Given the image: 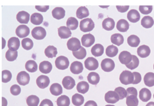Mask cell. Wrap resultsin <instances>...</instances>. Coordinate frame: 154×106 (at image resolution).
Returning <instances> with one entry per match:
<instances>
[{
    "instance_id": "cell-39",
    "label": "cell",
    "mask_w": 154,
    "mask_h": 106,
    "mask_svg": "<svg viewBox=\"0 0 154 106\" xmlns=\"http://www.w3.org/2000/svg\"><path fill=\"white\" fill-rule=\"evenodd\" d=\"M126 103L128 106H138V100L137 96L134 95H129L126 96Z\"/></svg>"
},
{
    "instance_id": "cell-37",
    "label": "cell",
    "mask_w": 154,
    "mask_h": 106,
    "mask_svg": "<svg viewBox=\"0 0 154 106\" xmlns=\"http://www.w3.org/2000/svg\"><path fill=\"white\" fill-rule=\"evenodd\" d=\"M72 101L75 106H81L84 102V98L79 93H75L72 97Z\"/></svg>"
},
{
    "instance_id": "cell-26",
    "label": "cell",
    "mask_w": 154,
    "mask_h": 106,
    "mask_svg": "<svg viewBox=\"0 0 154 106\" xmlns=\"http://www.w3.org/2000/svg\"><path fill=\"white\" fill-rule=\"evenodd\" d=\"M104 52L103 46L97 43L94 45L91 49V52L94 57H100L101 56Z\"/></svg>"
},
{
    "instance_id": "cell-32",
    "label": "cell",
    "mask_w": 154,
    "mask_h": 106,
    "mask_svg": "<svg viewBox=\"0 0 154 106\" xmlns=\"http://www.w3.org/2000/svg\"><path fill=\"white\" fill-rule=\"evenodd\" d=\"M87 80L90 84L96 85L100 81V76L97 73L91 72L88 73L87 76Z\"/></svg>"
},
{
    "instance_id": "cell-17",
    "label": "cell",
    "mask_w": 154,
    "mask_h": 106,
    "mask_svg": "<svg viewBox=\"0 0 154 106\" xmlns=\"http://www.w3.org/2000/svg\"><path fill=\"white\" fill-rule=\"evenodd\" d=\"M127 18L130 22L132 23H136L140 20V14L137 10L132 9L128 13Z\"/></svg>"
},
{
    "instance_id": "cell-34",
    "label": "cell",
    "mask_w": 154,
    "mask_h": 106,
    "mask_svg": "<svg viewBox=\"0 0 154 106\" xmlns=\"http://www.w3.org/2000/svg\"><path fill=\"white\" fill-rule=\"evenodd\" d=\"M89 87V84L87 82L81 81L78 83L76 86V90L79 93L84 94L88 91Z\"/></svg>"
},
{
    "instance_id": "cell-46",
    "label": "cell",
    "mask_w": 154,
    "mask_h": 106,
    "mask_svg": "<svg viewBox=\"0 0 154 106\" xmlns=\"http://www.w3.org/2000/svg\"><path fill=\"white\" fill-rule=\"evenodd\" d=\"M22 46L23 49L29 50L33 47V42L29 38H25L22 40Z\"/></svg>"
},
{
    "instance_id": "cell-38",
    "label": "cell",
    "mask_w": 154,
    "mask_h": 106,
    "mask_svg": "<svg viewBox=\"0 0 154 106\" xmlns=\"http://www.w3.org/2000/svg\"><path fill=\"white\" fill-rule=\"evenodd\" d=\"M45 54L48 58H54L57 54V49L55 46L49 45L45 49Z\"/></svg>"
},
{
    "instance_id": "cell-53",
    "label": "cell",
    "mask_w": 154,
    "mask_h": 106,
    "mask_svg": "<svg viewBox=\"0 0 154 106\" xmlns=\"http://www.w3.org/2000/svg\"><path fill=\"white\" fill-rule=\"evenodd\" d=\"M39 106H54L52 102L48 99H45L40 102Z\"/></svg>"
},
{
    "instance_id": "cell-1",
    "label": "cell",
    "mask_w": 154,
    "mask_h": 106,
    "mask_svg": "<svg viewBox=\"0 0 154 106\" xmlns=\"http://www.w3.org/2000/svg\"><path fill=\"white\" fill-rule=\"evenodd\" d=\"M94 23L90 18H86L81 20L79 23V28L82 32H89L94 29Z\"/></svg>"
},
{
    "instance_id": "cell-55",
    "label": "cell",
    "mask_w": 154,
    "mask_h": 106,
    "mask_svg": "<svg viewBox=\"0 0 154 106\" xmlns=\"http://www.w3.org/2000/svg\"><path fill=\"white\" fill-rule=\"evenodd\" d=\"M116 8L117 9V10L120 12V13H125L126 12L129 8V5H123V6H121V5H117L116 6Z\"/></svg>"
},
{
    "instance_id": "cell-52",
    "label": "cell",
    "mask_w": 154,
    "mask_h": 106,
    "mask_svg": "<svg viewBox=\"0 0 154 106\" xmlns=\"http://www.w3.org/2000/svg\"><path fill=\"white\" fill-rule=\"evenodd\" d=\"M133 75H134V81L132 82L133 84H138L140 82H141V75L139 72H133Z\"/></svg>"
},
{
    "instance_id": "cell-33",
    "label": "cell",
    "mask_w": 154,
    "mask_h": 106,
    "mask_svg": "<svg viewBox=\"0 0 154 106\" xmlns=\"http://www.w3.org/2000/svg\"><path fill=\"white\" fill-rule=\"evenodd\" d=\"M43 16L38 13H34L31 14L30 17L31 22L34 25H40L43 22Z\"/></svg>"
},
{
    "instance_id": "cell-6",
    "label": "cell",
    "mask_w": 154,
    "mask_h": 106,
    "mask_svg": "<svg viewBox=\"0 0 154 106\" xmlns=\"http://www.w3.org/2000/svg\"><path fill=\"white\" fill-rule=\"evenodd\" d=\"M81 42L76 37H72L67 42V47L72 52L76 51L81 48Z\"/></svg>"
},
{
    "instance_id": "cell-23",
    "label": "cell",
    "mask_w": 154,
    "mask_h": 106,
    "mask_svg": "<svg viewBox=\"0 0 154 106\" xmlns=\"http://www.w3.org/2000/svg\"><path fill=\"white\" fill-rule=\"evenodd\" d=\"M65 10L62 7H55L52 11V15L53 17L60 20L65 16Z\"/></svg>"
},
{
    "instance_id": "cell-30",
    "label": "cell",
    "mask_w": 154,
    "mask_h": 106,
    "mask_svg": "<svg viewBox=\"0 0 154 106\" xmlns=\"http://www.w3.org/2000/svg\"><path fill=\"white\" fill-rule=\"evenodd\" d=\"M76 17L79 19H82L83 18L87 17L89 16L88 10L85 7H83V6L80 7L77 9L76 12Z\"/></svg>"
},
{
    "instance_id": "cell-51",
    "label": "cell",
    "mask_w": 154,
    "mask_h": 106,
    "mask_svg": "<svg viewBox=\"0 0 154 106\" xmlns=\"http://www.w3.org/2000/svg\"><path fill=\"white\" fill-rule=\"evenodd\" d=\"M20 92H21V89L19 85L14 84V85L11 86V87H10V93L13 95L17 96L20 94Z\"/></svg>"
},
{
    "instance_id": "cell-47",
    "label": "cell",
    "mask_w": 154,
    "mask_h": 106,
    "mask_svg": "<svg viewBox=\"0 0 154 106\" xmlns=\"http://www.w3.org/2000/svg\"><path fill=\"white\" fill-rule=\"evenodd\" d=\"M17 57V51H11L10 49L7 50L5 53V58L9 61H13L16 59Z\"/></svg>"
},
{
    "instance_id": "cell-49",
    "label": "cell",
    "mask_w": 154,
    "mask_h": 106,
    "mask_svg": "<svg viewBox=\"0 0 154 106\" xmlns=\"http://www.w3.org/2000/svg\"><path fill=\"white\" fill-rule=\"evenodd\" d=\"M114 92H116L119 95V99H123L125 98L127 96V92L125 89L122 87H118L115 89Z\"/></svg>"
},
{
    "instance_id": "cell-18",
    "label": "cell",
    "mask_w": 154,
    "mask_h": 106,
    "mask_svg": "<svg viewBox=\"0 0 154 106\" xmlns=\"http://www.w3.org/2000/svg\"><path fill=\"white\" fill-rule=\"evenodd\" d=\"M16 19L19 23L26 24L29 22V14L26 11H20L17 14Z\"/></svg>"
},
{
    "instance_id": "cell-57",
    "label": "cell",
    "mask_w": 154,
    "mask_h": 106,
    "mask_svg": "<svg viewBox=\"0 0 154 106\" xmlns=\"http://www.w3.org/2000/svg\"><path fill=\"white\" fill-rule=\"evenodd\" d=\"M84 106H97V105L94 101H88L85 102Z\"/></svg>"
},
{
    "instance_id": "cell-24",
    "label": "cell",
    "mask_w": 154,
    "mask_h": 106,
    "mask_svg": "<svg viewBox=\"0 0 154 106\" xmlns=\"http://www.w3.org/2000/svg\"><path fill=\"white\" fill-rule=\"evenodd\" d=\"M116 28L117 30L120 32H126L129 28V24L127 20L122 19L118 20L116 25Z\"/></svg>"
},
{
    "instance_id": "cell-61",
    "label": "cell",
    "mask_w": 154,
    "mask_h": 106,
    "mask_svg": "<svg viewBox=\"0 0 154 106\" xmlns=\"http://www.w3.org/2000/svg\"><path fill=\"white\" fill-rule=\"evenodd\" d=\"M108 6H105V7H102V6H100V7H102V8H106V7H108Z\"/></svg>"
},
{
    "instance_id": "cell-31",
    "label": "cell",
    "mask_w": 154,
    "mask_h": 106,
    "mask_svg": "<svg viewBox=\"0 0 154 106\" xmlns=\"http://www.w3.org/2000/svg\"><path fill=\"white\" fill-rule=\"evenodd\" d=\"M111 42L112 43L116 45L120 46L123 44L124 42V38L122 34L119 33H115L111 36Z\"/></svg>"
},
{
    "instance_id": "cell-2",
    "label": "cell",
    "mask_w": 154,
    "mask_h": 106,
    "mask_svg": "<svg viewBox=\"0 0 154 106\" xmlns=\"http://www.w3.org/2000/svg\"><path fill=\"white\" fill-rule=\"evenodd\" d=\"M119 80L121 83L125 85L132 84V82L134 81L133 73L129 70L123 71L120 75Z\"/></svg>"
},
{
    "instance_id": "cell-7",
    "label": "cell",
    "mask_w": 154,
    "mask_h": 106,
    "mask_svg": "<svg viewBox=\"0 0 154 106\" xmlns=\"http://www.w3.org/2000/svg\"><path fill=\"white\" fill-rule=\"evenodd\" d=\"M16 80L20 85L25 86L29 83L30 76L27 72L25 71H21L17 74Z\"/></svg>"
},
{
    "instance_id": "cell-29",
    "label": "cell",
    "mask_w": 154,
    "mask_h": 106,
    "mask_svg": "<svg viewBox=\"0 0 154 106\" xmlns=\"http://www.w3.org/2000/svg\"><path fill=\"white\" fill-rule=\"evenodd\" d=\"M144 83L147 87H153L154 86V73L147 72L144 76Z\"/></svg>"
},
{
    "instance_id": "cell-13",
    "label": "cell",
    "mask_w": 154,
    "mask_h": 106,
    "mask_svg": "<svg viewBox=\"0 0 154 106\" xmlns=\"http://www.w3.org/2000/svg\"><path fill=\"white\" fill-rule=\"evenodd\" d=\"M50 83V80L48 76L46 75H40L36 80V84L40 89H45L47 87Z\"/></svg>"
},
{
    "instance_id": "cell-3",
    "label": "cell",
    "mask_w": 154,
    "mask_h": 106,
    "mask_svg": "<svg viewBox=\"0 0 154 106\" xmlns=\"http://www.w3.org/2000/svg\"><path fill=\"white\" fill-rule=\"evenodd\" d=\"M55 64L57 69L60 70H64L69 67V61L67 57L61 55L56 58L55 61Z\"/></svg>"
},
{
    "instance_id": "cell-56",
    "label": "cell",
    "mask_w": 154,
    "mask_h": 106,
    "mask_svg": "<svg viewBox=\"0 0 154 106\" xmlns=\"http://www.w3.org/2000/svg\"><path fill=\"white\" fill-rule=\"evenodd\" d=\"M35 7L37 10L41 12H45L49 8V5H36Z\"/></svg>"
},
{
    "instance_id": "cell-15",
    "label": "cell",
    "mask_w": 154,
    "mask_h": 106,
    "mask_svg": "<svg viewBox=\"0 0 154 106\" xmlns=\"http://www.w3.org/2000/svg\"><path fill=\"white\" fill-rule=\"evenodd\" d=\"M83 65L81 62L78 61H73L70 67V69L72 73L73 74H79L83 71Z\"/></svg>"
},
{
    "instance_id": "cell-42",
    "label": "cell",
    "mask_w": 154,
    "mask_h": 106,
    "mask_svg": "<svg viewBox=\"0 0 154 106\" xmlns=\"http://www.w3.org/2000/svg\"><path fill=\"white\" fill-rule=\"evenodd\" d=\"M118 51H119V49L117 48V46L113 45H109L106 48L105 52H106V55L109 57H114L116 55H117Z\"/></svg>"
},
{
    "instance_id": "cell-41",
    "label": "cell",
    "mask_w": 154,
    "mask_h": 106,
    "mask_svg": "<svg viewBox=\"0 0 154 106\" xmlns=\"http://www.w3.org/2000/svg\"><path fill=\"white\" fill-rule=\"evenodd\" d=\"M37 64L34 60H28L25 63V69L29 72H35L37 70Z\"/></svg>"
},
{
    "instance_id": "cell-35",
    "label": "cell",
    "mask_w": 154,
    "mask_h": 106,
    "mask_svg": "<svg viewBox=\"0 0 154 106\" xmlns=\"http://www.w3.org/2000/svg\"><path fill=\"white\" fill-rule=\"evenodd\" d=\"M66 26L67 28H68L70 30H75L78 26V21L76 18L70 17L67 20Z\"/></svg>"
},
{
    "instance_id": "cell-59",
    "label": "cell",
    "mask_w": 154,
    "mask_h": 106,
    "mask_svg": "<svg viewBox=\"0 0 154 106\" xmlns=\"http://www.w3.org/2000/svg\"><path fill=\"white\" fill-rule=\"evenodd\" d=\"M146 106H154V102H149L146 104Z\"/></svg>"
},
{
    "instance_id": "cell-28",
    "label": "cell",
    "mask_w": 154,
    "mask_h": 106,
    "mask_svg": "<svg viewBox=\"0 0 154 106\" xmlns=\"http://www.w3.org/2000/svg\"><path fill=\"white\" fill-rule=\"evenodd\" d=\"M52 95L54 96H59L63 93V89L61 86L58 83L52 84L49 89Z\"/></svg>"
},
{
    "instance_id": "cell-19",
    "label": "cell",
    "mask_w": 154,
    "mask_h": 106,
    "mask_svg": "<svg viewBox=\"0 0 154 106\" xmlns=\"http://www.w3.org/2000/svg\"><path fill=\"white\" fill-rule=\"evenodd\" d=\"M150 54V48L145 45L139 46L137 49V54L141 58H146L148 57Z\"/></svg>"
},
{
    "instance_id": "cell-10",
    "label": "cell",
    "mask_w": 154,
    "mask_h": 106,
    "mask_svg": "<svg viewBox=\"0 0 154 106\" xmlns=\"http://www.w3.org/2000/svg\"><path fill=\"white\" fill-rule=\"evenodd\" d=\"M105 100L109 104H115L119 100L117 93L114 91H108L105 95Z\"/></svg>"
},
{
    "instance_id": "cell-25",
    "label": "cell",
    "mask_w": 154,
    "mask_h": 106,
    "mask_svg": "<svg viewBox=\"0 0 154 106\" xmlns=\"http://www.w3.org/2000/svg\"><path fill=\"white\" fill-rule=\"evenodd\" d=\"M115 26L114 20L110 17L105 19L102 22V28L107 31H111L114 29Z\"/></svg>"
},
{
    "instance_id": "cell-54",
    "label": "cell",
    "mask_w": 154,
    "mask_h": 106,
    "mask_svg": "<svg viewBox=\"0 0 154 106\" xmlns=\"http://www.w3.org/2000/svg\"><path fill=\"white\" fill-rule=\"evenodd\" d=\"M126 92H127V95H134L137 96V90L135 87H128L126 89Z\"/></svg>"
},
{
    "instance_id": "cell-9",
    "label": "cell",
    "mask_w": 154,
    "mask_h": 106,
    "mask_svg": "<svg viewBox=\"0 0 154 106\" xmlns=\"http://www.w3.org/2000/svg\"><path fill=\"white\" fill-rule=\"evenodd\" d=\"M29 34V28L25 25H20L16 29V34L19 38H24Z\"/></svg>"
},
{
    "instance_id": "cell-16",
    "label": "cell",
    "mask_w": 154,
    "mask_h": 106,
    "mask_svg": "<svg viewBox=\"0 0 154 106\" xmlns=\"http://www.w3.org/2000/svg\"><path fill=\"white\" fill-rule=\"evenodd\" d=\"M20 46L19 39L16 37H11L8 41V48L10 50L14 51H17Z\"/></svg>"
},
{
    "instance_id": "cell-21",
    "label": "cell",
    "mask_w": 154,
    "mask_h": 106,
    "mask_svg": "<svg viewBox=\"0 0 154 106\" xmlns=\"http://www.w3.org/2000/svg\"><path fill=\"white\" fill-rule=\"evenodd\" d=\"M58 34L61 39H67L72 35L70 30L65 26H61L58 29Z\"/></svg>"
},
{
    "instance_id": "cell-63",
    "label": "cell",
    "mask_w": 154,
    "mask_h": 106,
    "mask_svg": "<svg viewBox=\"0 0 154 106\" xmlns=\"http://www.w3.org/2000/svg\"><path fill=\"white\" fill-rule=\"evenodd\" d=\"M153 98H154V94H153Z\"/></svg>"
},
{
    "instance_id": "cell-58",
    "label": "cell",
    "mask_w": 154,
    "mask_h": 106,
    "mask_svg": "<svg viewBox=\"0 0 154 106\" xmlns=\"http://www.w3.org/2000/svg\"><path fill=\"white\" fill-rule=\"evenodd\" d=\"M2 106H7V99L5 98L2 97Z\"/></svg>"
},
{
    "instance_id": "cell-45",
    "label": "cell",
    "mask_w": 154,
    "mask_h": 106,
    "mask_svg": "<svg viewBox=\"0 0 154 106\" xmlns=\"http://www.w3.org/2000/svg\"><path fill=\"white\" fill-rule=\"evenodd\" d=\"M139 65V59L135 55H132V58L131 61L126 65V67L128 69L132 70L137 68Z\"/></svg>"
},
{
    "instance_id": "cell-12",
    "label": "cell",
    "mask_w": 154,
    "mask_h": 106,
    "mask_svg": "<svg viewBox=\"0 0 154 106\" xmlns=\"http://www.w3.org/2000/svg\"><path fill=\"white\" fill-rule=\"evenodd\" d=\"M132 58V55L128 51H123L119 55V60L122 64H129Z\"/></svg>"
},
{
    "instance_id": "cell-50",
    "label": "cell",
    "mask_w": 154,
    "mask_h": 106,
    "mask_svg": "<svg viewBox=\"0 0 154 106\" xmlns=\"http://www.w3.org/2000/svg\"><path fill=\"white\" fill-rule=\"evenodd\" d=\"M152 5H140L139 7L140 11L143 14H149L152 11Z\"/></svg>"
},
{
    "instance_id": "cell-11",
    "label": "cell",
    "mask_w": 154,
    "mask_h": 106,
    "mask_svg": "<svg viewBox=\"0 0 154 106\" xmlns=\"http://www.w3.org/2000/svg\"><path fill=\"white\" fill-rule=\"evenodd\" d=\"M95 42V38L91 34H85L82 36L81 43L85 47L91 46Z\"/></svg>"
},
{
    "instance_id": "cell-40",
    "label": "cell",
    "mask_w": 154,
    "mask_h": 106,
    "mask_svg": "<svg viewBox=\"0 0 154 106\" xmlns=\"http://www.w3.org/2000/svg\"><path fill=\"white\" fill-rule=\"evenodd\" d=\"M70 99L66 95H61L57 99V104L58 106H69Z\"/></svg>"
},
{
    "instance_id": "cell-44",
    "label": "cell",
    "mask_w": 154,
    "mask_h": 106,
    "mask_svg": "<svg viewBox=\"0 0 154 106\" xmlns=\"http://www.w3.org/2000/svg\"><path fill=\"white\" fill-rule=\"evenodd\" d=\"M73 53V56L78 58V59H79V60H82L85 57L86 55H87V52H86V50L85 49L82 47V46H81V48H79V49H78V51H74V52H72Z\"/></svg>"
},
{
    "instance_id": "cell-20",
    "label": "cell",
    "mask_w": 154,
    "mask_h": 106,
    "mask_svg": "<svg viewBox=\"0 0 154 106\" xmlns=\"http://www.w3.org/2000/svg\"><path fill=\"white\" fill-rule=\"evenodd\" d=\"M39 70L43 73H49L52 69V64L48 61H43L39 64Z\"/></svg>"
},
{
    "instance_id": "cell-22",
    "label": "cell",
    "mask_w": 154,
    "mask_h": 106,
    "mask_svg": "<svg viewBox=\"0 0 154 106\" xmlns=\"http://www.w3.org/2000/svg\"><path fill=\"white\" fill-rule=\"evenodd\" d=\"M152 96L151 92L147 88H143L139 92V97L143 102L149 101Z\"/></svg>"
},
{
    "instance_id": "cell-36",
    "label": "cell",
    "mask_w": 154,
    "mask_h": 106,
    "mask_svg": "<svg viewBox=\"0 0 154 106\" xmlns=\"http://www.w3.org/2000/svg\"><path fill=\"white\" fill-rule=\"evenodd\" d=\"M128 44L131 47H137L140 44V38L136 35H131L127 39Z\"/></svg>"
},
{
    "instance_id": "cell-8",
    "label": "cell",
    "mask_w": 154,
    "mask_h": 106,
    "mask_svg": "<svg viewBox=\"0 0 154 106\" xmlns=\"http://www.w3.org/2000/svg\"><path fill=\"white\" fill-rule=\"evenodd\" d=\"M85 67L89 70H94L99 66L98 61L93 57H88L84 61Z\"/></svg>"
},
{
    "instance_id": "cell-27",
    "label": "cell",
    "mask_w": 154,
    "mask_h": 106,
    "mask_svg": "<svg viewBox=\"0 0 154 106\" xmlns=\"http://www.w3.org/2000/svg\"><path fill=\"white\" fill-rule=\"evenodd\" d=\"M154 24L153 18L150 16H146L143 17L141 20V25L145 28H150Z\"/></svg>"
},
{
    "instance_id": "cell-14",
    "label": "cell",
    "mask_w": 154,
    "mask_h": 106,
    "mask_svg": "<svg viewBox=\"0 0 154 106\" xmlns=\"http://www.w3.org/2000/svg\"><path fill=\"white\" fill-rule=\"evenodd\" d=\"M62 84L66 89L71 90L75 86V81L70 76H66L63 79Z\"/></svg>"
},
{
    "instance_id": "cell-5",
    "label": "cell",
    "mask_w": 154,
    "mask_h": 106,
    "mask_svg": "<svg viewBox=\"0 0 154 106\" xmlns=\"http://www.w3.org/2000/svg\"><path fill=\"white\" fill-rule=\"evenodd\" d=\"M102 69L105 72H111L115 67V63L114 61L111 58H105L103 59L100 64Z\"/></svg>"
},
{
    "instance_id": "cell-43",
    "label": "cell",
    "mask_w": 154,
    "mask_h": 106,
    "mask_svg": "<svg viewBox=\"0 0 154 106\" xmlns=\"http://www.w3.org/2000/svg\"><path fill=\"white\" fill-rule=\"evenodd\" d=\"M26 104L28 106H38L39 103V98L35 95H30L27 97Z\"/></svg>"
},
{
    "instance_id": "cell-60",
    "label": "cell",
    "mask_w": 154,
    "mask_h": 106,
    "mask_svg": "<svg viewBox=\"0 0 154 106\" xmlns=\"http://www.w3.org/2000/svg\"><path fill=\"white\" fill-rule=\"evenodd\" d=\"M105 106H115L114 105H111V104H108V105H106Z\"/></svg>"
},
{
    "instance_id": "cell-4",
    "label": "cell",
    "mask_w": 154,
    "mask_h": 106,
    "mask_svg": "<svg viewBox=\"0 0 154 106\" xmlns=\"http://www.w3.org/2000/svg\"><path fill=\"white\" fill-rule=\"evenodd\" d=\"M31 34L34 39L37 40L43 39L46 35V32L45 28L42 26H36L32 29L31 31Z\"/></svg>"
},
{
    "instance_id": "cell-48",
    "label": "cell",
    "mask_w": 154,
    "mask_h": 106,
    "mask_svg": "<svg viewBox=\"0 0 154 106\" xmlns=\"http://www.w3.org/2000/svg\"><path fill=\"white\" fill-rule=\"evenodd\" d=\"M12 77L11 73L8 70H4L2 71V82L6 83L9 82Z\"/></svg>"
},
{
    "instance_id": "cell-62",
    "label": "cell",
    "mask_w": 154,
    "mask_h": 106,
    "mask_svg": "<svg viewBox=\"0 0 154 106\" xmlns=\"http://www.w3.org/2000/svg\"><path fill=\"white\" fill-rule=\"evenodd\" d=\"M153 69H154V64H153Z\"/></svg>"
}]
</instances>
